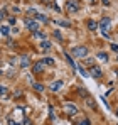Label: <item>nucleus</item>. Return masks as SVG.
<instances>
[{
    "label": "nucleus",
    "mask_w": 118,
    "mask_h": 125,
    "mask_svg": "<svg viewBox=\"0 0 118 125\" xmlns=\"http://www.w3.org/2000/svg\"><path fill=\"white\" fill-rule=\"evenodd\" d=\"M110 25H111V19H110V17H103V19L99 21V24H98L99 31H101V34H103L105 37H110V34H108Z\"/></svg>",
    "instance_id": "obj_1"
},
{
    "label": "nucleus",
    "mask_w": 118,
    "mask_h": 125,
    "mask_svg": "<svg viewBox=\"0 0 118 125\" xmlns=\"http://www.w3.org/2000/svg\"><path fill=\"white\" fill-rule=\"evenodd\" d=\"M73 56L79 58V59H84L88 56V47L86 46H76V47H73Z\"/></svg>",
    "instance_id": "obj_2"
},
{
    "label": "nucleus",
    "mask_w": 118,
    "mask_h": 125,
    "mask_svg": "<svg viewBox=\"0 0 118 125\" xmlns=\"http://www.w3.org/2000/svg\"><path fill=\"white\" fill-rule=\"evenodd\" d=\"M64 112H66L68 115H76V113H78V106L74 103H71V102H66V103H64Z\"/></svg>",
    "instance_id": "obj_3"
},
{
    "label": "nucleus",
    "mask_w": 118,
    "mask_h": 125,
    "mask_svg": "<svg viewBox=\"0 0 118 125\" xmlns=\"http://www.w3.org/2000/svg\"><path fill=\"white\" fill-rule=\"evenodd\" d=\"M25 27L32 32H36V31H39V22L36 19H25Z\"/></svg>",
    "instance_id": "obj_4"
},
{
    "label": "nucleus",
    "mask_w": 118,
    "mask_h": 125,
    "mask_svg": "<svg viewBox=\"0 0 118 125\" xmlns=\"http://www.w3.org/2000/svg\"><path fill=\"white\" fill-rule=\"evenodd\" d=\"M101 74H103L101 68H98V66H91V68H89V76H93V78L99 80V78H101Z\"/></svg>",
    "instance_id": "obj_5"
},
{
    "label": "nucleus",
    "mask_w": 118,
    "mask_h": 125,
    "mask_svg": "<svg viewBox=\"0 0 118 125\" xmlns=\"http://www.w3.org/2000/svg\"><path fill=\"white\" fill-rule=\"evenodd\" d=\"M66 10L71 14V12H78L79 7H78V2H74V0H69L68 3H66Z\"/></svg>",
    "instance_id": "obj_6"
},
{
    "label": "nucleus",
    "mask_w": 118,
    "mask_h": 125,
    "mask_svg": "<svg viewBox=\"0 0 118 125\" xmlns=\"http://www.w3.org/2000/svg\"><path fill=\"white\" fill-rule=\"evenodd\" d=\"M44 69H46V64L42 61H37V62L32 64V71H34V73H42Z\"/></svg>",
    "instance_id": "obj_7"
},
{
    "label": "nucleus",
    "mask_w": 118,
    "mask_h": 125,
    "mask_svg": "<svg viewBox=\"0 0 118 125\" xmlns=\"http://www.w3.org/2000/svg\"><path fill=\"white\" fill-rule=\"evenodd\" d=\"M62 81H61V80H59V81H54V83H51V86H49V90H51V91H59V90H61V88H62Z\"/></svg>",
    "instance_id": "obj_8"
},
{
    "label": "nucleus",
    "mask_w": 118,
    "mask_h": 125,
    "mask_svg": "<svg viewBox=\"0 0 118 125\" xmlns=\"http://www.w3.org/2000/svg\"><path fill=\"white\" fill-rule=\"evenodd\" d=\"M34 37H36V39H42V41H47V39H46L47 36H46V32H42V31H36V32H34Z\"/></svg>",
    "instance_id": "obj_9"
},
{
    "label": "nucleus",
    "mask_w": 118,
    "mask_h": 125,
    "mask_svg": "<svg viewBox=\"0 0 118 125\" xmlns=\"http://www.w3.org/2000/svg\"><path fill=\"white\" fill-rule=\"evenodd\" d=\"M86 25H88V29H89V31H96V29H98V24H96L95 21H91V19L86 22Z\"/></svg>",
    "instance_id": "obj_10"
},
{
    "label": "nucleus",
    "mask_w": 118,
    "mask_h": 125,
    "mask_svg": "<svg viewBox=\"0 0 118 125\" xmlns=\"http://www.w3.org/2000/svg\"><path fill=\"white\" fill-rule=\"evenodd\" d=\"M39 47L42 49V51H49V49H51V42H49V41H42Z\"/></svg>",
    "instance_id": "obj_11"
},
{
    "label": "nucleus",
    "mask_w": 118,
    "mask_h": 125,
    "mask_svg": "<svg viewBox=\"0 0 118 125\" xmlns=\"http://www.w3.org/2000/svg\"><path fill=\"white\" fill-rule=\"evenodd\" d=\"M29 58H27V56H22V58H20V66H22V68H27V66H29Z\"/></svg>",
    "instance_id": "obj_12"
},
{
    "label": "nucleus",
    "mask_w": 118,
    "mask_h": 125,
    "mask_svg": "<svg viewBox=\"0 0 118 125\" xmlns=\"http://www.w3.org/2000/svg\"><path fill=\"white\" fill-rule=\"evenodd\" d=\"M36 21H37V22H47L49 19H47L44 14H36Z\"/></svg>",
    "instance_id": "obj_13"
},
{
    "label": "nucleus",
    "mask_w": 118,
    "mask_h": 125,
    "mask_svg": "<svg viewBox=\"0 0 118 125\" xmlns=\"http://www.w3.org/2000/svg\"><path fill=\"white\" fill-rule=\"evenodd\" d=\"M54 22H56L58 25H62V27H71V24H69L68 21H61V19H56Z\"/></svg>",
    "instance_id": "obj_14"
},
{
    "label": "nucleus",
    "mask_w": 118,
    "mask_h": 125,
    "mask_svg": "<svg viewBox=\"0 0 118 125\" xmlns=\"http://www.w3.org/2000/svg\"><path fill=\"white\" fill-rule=\"evenodd\" d=\"M42 62H44L46 66H54V64H56L52 58H44V59H42Z\"/></svg>",
    "instance_id": "obj_15"
},
{
    "label": "nucleus",
    "mask_w": 118,
    "mask_h": 125,
    "mask_svg": "<svg viewBox=\"0 0 118 125\" xmlns=\"http://www.w3.org/2000/svg\"><path fill=\"white\" fill-rule=\"evenodd\" d=\"M96 58H98L99 61H108V54H106V52H98Z\"/></svg>",
    "instance_id": "obj_16"
},
{
    "label": "nucleus",
    "mask_w": 118,
    "mask_h": 125,
    "mask_svg": "<svg viewBox=\"0 0 118 125\" xmlns=\"http://www.w3.org/2000/svg\"><path fill=\"white\" fill-rule=\"evenodd\" d=\"M64 56H66V59H68V62H69V66L73 68V71H76V69H78V66L74 64V61H73V59H71V58H69L68 54H64Z\"/></svg>",
    "instance_id": "obj_17"
},
{
    "label": "nucleus",
    "mask_w": 118,
    "mask_h": 125,
    "mask_svg": "<svg viewBox=\"0 0 118 125\" xmlns=\"http://www.w3.org/2000/svg\"><path fill=\"white\" fill-rule=\"evenodd\" d=\"M32 86H34V90H36V91H39V93H42V91H44V86H42L40 83H34Z\"/></svg>",
    "instance_id": "obj_18"
},
{
    "label": "nucleus",
    "mask_w": 118,
    "mask_h": 125,
    "mask_svg": "<svg viewBox=\"0 0 118 125\" xmlns=\"http://www.w3.org/2000/svg\"><path fill=\"white\" fill-rule=\"evenodd\" d=\"M9 32H10V29H9L7 25H3V27L0 29V34H2V36H9Z\"/></svg>",
    "instance_id": "obj_19"
},
{
    "label": "nucleus",
    "mask_w": 118,
    "mask_h": 125,
    "mask_svg": "<svg viewBox=\"0 0 118 125\" xmlns=\"http://www.w3.org/2000/svg\"><path fill=\"white\" fill-rule=\"evenodd\" d=\"M83 62H84L86 66H89V68L93 66V59H91V58H84V59H83Z\"/></svg>",
    "instance_id": "obj_20"
},
{
    "label": "nucleus",
    "mask_w": 118,
    "mask_h": 125,
    "mask_svg": "<svg viewBox=\"0 0 118 125\" xmlns=\"http://www.w3.org/2000/svg\"><path fill=\"white\" fill-rule=\"evenodd\" d=\"M78 71H81V74H83L84 78H88V76H89V73H88V71H84V69H83V66H78Z\"/></svg>",
    "instance_id": "obj_21"
},
{
    "label": "nucleus",
    "mask_w": 118,
    "mask_h": 125,
    "mask_svg": "<svg viewBox=\"0 0 118 125\" xmlns=\"http://www.w3.org/2000/svg\"><path fill=\"white\" fill-rule=\"evenodd\" d=\"M22 125H32V120L27 117V118H24V122H22Z\"/></svg>",
    "instance_id": "obj_22"
},
{
    "label": "nucleus",
    "mask_w": 118,
    "mask_h": 125,
    "mask_svg": "<svg viewBox=\"0 0 118 125\" xmlns=\"http://www.w3.org/2000/svg\"><path fill=\"white\" fill-rule=\"evenodd\" d=\"M78 125H91V122H89L88 118H84V120H81V122H79Z\"/></svg>",
    "instance_id": "obj_23"
},
{
    "label": "nucleus",
    "mask_w": 118,
    "mask_h": 125,
    "mask_svg": "<svg viewBox=\"0 0 118 125\" xmlns=\"http://www.w3.org/2000/svg\"><path fill=\"white\" fill-rule=\"evenodd\" d=\"M54 37H56V39H59V41H62V36H61V32H59V31H56V32H54Z\"/></svg>",
    "instance_id": "obj_24"
},
{
    "label": "nucleus",
    "mask_w": 118,
    "mask_h": 125,
    "mask_svg": "<svg viewBox=\"0 0 118 125\" xmlns=\"http://www.w3.org/2000/svg\"><path fill=\"white\" fill-rule=\"evenodd\" d=\"M5 93H7V88L3 84H0V95H5Z\"/></svg>",
    "instance_id": "obj_25"
},
{
    "label": "nucleus",
    "mask_w": 118,
    "mask_h": 125,
    "mask_svg": "<svg viewBox=\"0 0 118 125\" xmlns=\"http://www.w3.org/2000/svg\"><path fill=\"white\" fill-rule=\"evenodd\" d=\"M110 47H111V51L118 52V44H110Z\"/></svg>",
    "instance_id": "obj_26"
},
{
    "label": "nucleus",
    "mask_w": 118,
    "mask_h": 125,
    "mask_svg": "<svg viewBox=\"0 0 118 125\" xmlns=\"http://www.w3.org/2000/svg\"><path fill=\"white\" fill-rule=\"evenodd\" d=\"M79 95H81V96H84V98H86V96H88V93H86V91H84V90H79Z\"/></svg>",
    "instance_id": "obj_27"
},
{
    "label": "nucleus",
    "mask_w": 118,
    "mask_h": 125,
    "mask_svg": "<svg viewBox=\"0 0 118 125\" xmlns=\"http://www.w3.org/2000/svg\"><path fill=\"white\" fill-rule=\"evenodd\" d=\"M9 125H22V124H17V122H14L12 118H9Z\"/></svg>",
    "instance_id": "obj_28"
},
{
    "label": "nucleus",
    "mask_w": 118,
    "mask_h": 125,
    "mask_svg": "<svg viewBox=\"0 0 118 125\" xmlns=\"http://www.w3.org/2000/svg\"><path fill=\"white\" fill-rule=\"evenodd\" d=\"M52 9H54V10H56V12H61V7H59V5H54V7H52Z\"/></svg>",
    "instance_id": "obj_29"
},
{
    "label": "nucleus",
    "mask_w": 118,
    "mask_h": 125,
    "mask_svg": "<svg viewBox=\"0 0 118 125\" xmlns=\"http://www.w3.org/2000/svg\"><path fill=\"white\" fill-rule=\"evenodd\" d=\"M3 17H5V12H3V10H0V21H2Z\"/></svg>",
    "instance_id": "obj_30"
},
{
    "label": "nucleus",
    "mask_w": 118,
    "mask_h": 125,
    "mask_svg": "<svg viewBox=\"0 0 118 125\" xmlns=\"http://www.w3.org/2000/svg\"><path fill=\"white\" fill-rule=\"evenodd\" d=\"M101 2H103V5H110V2H108V0H101Z\"/></svg>",
    "instance_id": "obj_31"
},
{
    "label": "nucleus",
    "mask_w": 118,
    "mask_h": 125,
    "mask_svg": "<svg viewBox=\"0 0 118 125\" xmlns=\"http://www.w3.org/2000/svg\"><path fill=\"white\" fill-rule=\"evenodd\" d=\"M86 2H88V3H95L96 0H86Z\"/></svg>",
    "instance_id": "obj_32"
},
{
    "label": "nucleus",
    "mask_w": 118,
    "mask_h": 125,
    "mask_svg": "<svg viewBox=\"0 0 118 125\" xmlns=\"http://www.w3.org/2000/svg\"><path fill=\"white\" fill-rule=\"evenodd\" d=\"M42 2H52V0H42Z\"/></svg>",
    "instance_id": "obj_33"
},
{
    "label": "nucleus",
    "mask_w": 118,
    "mask_h": 125,
    "mask_svg": "<svg viewBox=\"0 0 118 125\" xmlns=\"http://www.w3.org/2000/svg\"><path fill=\"white\" fill-rule=\"evenodd\" d=\"M117 115H118V112H117Z\"/></svg>",
    "instance_id": "obj_34"
}]
</instances>
